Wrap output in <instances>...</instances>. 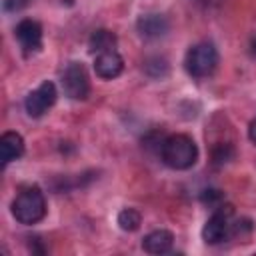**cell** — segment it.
I'll return each mask as SVG.
<instances>
[{"label":"cell","mask_w":256,"mask_h":256,"mask_svg":"<svg viewBox=\"0 0 256 256\" xmlns=\"http://www.w3.org/2000/svg\"><path fill=\"white\" fill-rule=\"evenodd\" d=\"M248 138L252 144H256V118L250 122V128H248Z\"/></svg>","instance_id":"18"},{"label":"cell","mask_w":256,"mask_h":256,"mask_svg":"<svg viewBox=\"0 0 256 256\" xmlns=\"http://www.w3.org/2000/svg\"><path fill=\"white\" fill-rule=\"evenodd\" d=\"M56 96H58L56 86H54L50 80H44V82H42L36 90H32V92L26 96V100H24V108H26L28 116L40 118V116L56 102Z\"/></svg>","instance_id":"6"},{"label":"cell","mask_w":256,"mask_h":256,"mask_svg":"<svg viewBox=\"0 0 256 256\" xmlns=\"http://www.w3.org/2000/svg\"><path fill=\"white\" fill-rule=\"evenodd\" d=\"M174 236L170 230H154L144 236L142 240V250L148 254H166L172 250Z\"/></svg>","instance_id":"11"},{"label":"cell","mask_w":256,"mask_h":256,"mask_svg":"<svg viewBox=\"0 0 256 256\" xmlns=\"http://www.w3.org/2000/svg\"><path fill=\"white\" fill-rule=\"evenodd\" d=\"M94 70H96V74L100 78L112 80V78H116V76L122 74L124 60H122V56L114 48L112 50H106V52L96 54V58H94Z\"/></svg>","instance_id":"9"},{"label":"cell","mask_w":256,"mask_h":256,"mask_svg":"<svg viewBox=\"0 0 256 256\" xmlns=\"http://www.w3.org/2000/svg\"><path fill=\"white\" fill-rule=\"evenodd\" d=\"M170 24H168V18L164 14H156V12H150V14H142L136 22V30L142 38L146 40H156V38H162L166 36Z\"/></svg>","instance_id":"8"},{"label":"cell","mask_w":256,"mask_h":256,"mask_svg":"<svg viewBox=\"0 0 256 256\" xmlns=\"http://www.w3.org/2000/svg\"><path fill=\"white\" fill-rule=\"evenodd\" d=\"M62 88L70 100H86L90 94L88 72L82 62H70L62 74Z\"/></svg>","instance_id":"5"},{"label":"cell","mask_w":256,"mask_h":256,"mask_svg":"<svg viewBox=\"0 0 256 256\" xmlns=\"http://www.w3.org/2000/svg\"><path fill=\"white\" fill-rule=\"evenodd\" d=\"M10 210L16 222L30 226V224L40 222L46 216V198L38 186H28L18 192Z\"/></svg>","instance_id":"2"},{"label":"cell","mask_w":256,"mask_h":256,"mask_svg":"<svg viewBox=\"0 0 256 256\" xmlns=\"http://www.w3.org/2000/svg\"><path fill=\"white\" fill-rule=\"evenodd\" d=\"M250 54H252V56L256 58V36H254V38L250 40Z\"/></svg>","instance_id":"19"},{"label":"cell","mask_w":256,"mask_h":256,"mask_svg":"<svg viewBox=\"0 0 256 256\" xmlns=\"http://www.w3.org/2000/svg\"><path fill=\"white\" fill-rule=\"evenodd\" d=\"M28 0H4V10H20Z\"/></svg>","instance_id":"17"},{"label":"cell","mask_w":256,"mask_h":256,"mask_svg":"<svg viewBox=\"0 0 256 256\" xmlns=\"http://www.w3.org/2000/svg\"><path fill=\"white\" fill-rule=\"evenodd\" d=\"M198 2H204V4H212V2H218V0H198Z\"/></svg>","instance_id":"20"},{"label":"cell","mask_w":256,"mask_h":256,"mask_svg":"<svg viewBox=\"0 0 256 256\" xmlns=\"http://www.w3.org/2000/svg\"><path fill=\"white\" fill-rule=\"evenodd\" d=\"M144 72L146 76H150L152 80H162L170 74V64L164 56H150L144 60Z\"/></svg>","instance_id":"13"},{"label":"cell","mask_w":256,"mask_h":256,"mask_svg":"<svg viewBox=\"0 0 256 256\" xmlns=\"http://www.w3.org/2000/svg\"><path fill=\"white\" fill-rule=\"evenodd\" d=\"M234 208L230 204H220L214 214L206 220L204 228H202V240L206 244H220L224 242L228 236H230V228H232V222H230V216H232Z\"/></svg>","instance_id":"4"},{"label":"cell","mask_w":256,"mask_h":256,"mask_svg":"<svg viewBox=\"0 0 256 256\" xmlns=\"http://www.w3.org/2000/svg\"><path fill=\"white\" fill-rule=\"evenodd\" d=\"M160 156L166 166L174 170H188L198 160V146L186 134H172L162 140Z\"/></svg>","instance_id":"1"},{"label":"cell","mask_w":256,"mask_h":256,"mask_svg":"<svg viewBox=\"0 0 256 256\" xmlns=\"http://www.w3.org/2000/svg\"><path fill=\"white\" fill-rule=\"evenodd\" d=\"M200 200H202L204 204H208V206H212V208L216 210L220 204H224V192H222V190H218V188H206V190H202Z\"/></svg>","instance_id":"16"},{"label":"cell","mask_w":256,"mask_h":256,"mask_svg":"<svg viewBox=\"0 0 256 256\" xmlns=\"http://www.w3.org/2000/svg\"><path fill=\"white\" fill-rule=\"evenodd\" d=\"M140 224H142V216H140V212L134 210V208H124V210L118 214V226H120L122 230H126V232L138 230Z\"/></svg>","instance_id":"14"},{"label":"cell","mask_w":256,"mask_h":256,"mask_svg":"<svg viewBox=\"0 0 256 256\" xmlns=\"http://www.w3.org/2000/svg\"><path fill=\"white\" fill-rule=\"evenodd\" d=\"M116 46V34L110 32V30H96L92 32L90 40H88V50L92 54H100V52H106V50H112Z\"/></svg>","instance_id":"12"},{"label":"cell","mask_w":256,"mask_h":256,"mask_svg":"<svg viewBox=\"0 0 256 256\" xmlns=\"http://www.w3.org/2000/svg\"><path fill=\"white\" fill-rule=\"evenodd\" d=\"M232 156H234V148H232V144H218V146L212 150V160H214L216 166L226 164L228 160H232Z\"/></svg>","instance_id":"15"},{"label":"cell","mask_w":256,"mask_h":256,"mask_svg":"<svg viewBox=\"0 0 256 256\" xmlns=\"http://www.w3.org/2000/svg\"><path fill=\"white\" fill-rule=\"evenodd\" d=\"M218 66V52L210 42L194 44L184 56V68L192 78L210 76Z\"/></svg>","instance_id":"3"},{"label":"cell","mask_w":256,"mask_h":256,"mask_svg":"<svg viewBox=\"0 0 256 256\" xmlns=\"http://www.w3.org/2000/svg\"><path fill=\"white\" fill-rule=\"evenodd\" d=\"M14 34L24 54H34L42 48V26L36 20H30V18L20 20Z\"/></svg>","instance_id":"7"},{"label":"cell","mask_w":256,"mask_h":256,"mask_svg":"<svg viewBox=\"0 0 256 256\" xmlns=\"http://www.w3.org/2000/svg\"><path fill=\"white\" fill-rule=\"evenodd\" d=\"M24 154V138L18 132H4L0 136V156L2 164H10Z\"/></svg>","instance_id":"10"}]
</instances>
